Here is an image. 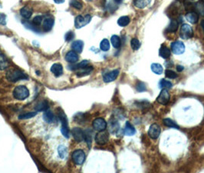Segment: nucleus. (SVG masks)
<instances>
[{
  "label": "nucleus",
  "instance_id": "a18cd8bd",
  "mask_svg": "<svg viewBox=\"0 0 204 173\" xmlns=\"http://www.w3.org/2000/svg\"><path fill=\"white\" fill-rule=\"evenodd\" d=\"M74 34L72 31H69V32H67L65 34V41L67 42H70L74 39Z\"/></svg>",
  "mask_w": 204,
  "mask_h": 173
},
{
  "label": "nucleus",
  "instance_id": "8fccbe9b",
  "mask_svg": "<svg viewBox=\"0 0 204 173\" xmlns=\"http://www.w3.org/2000/svg\"><path fill=\"white\" fill-rule=\"evenodd\" d=\"M114 2L115 3H117V4H121L123 2V0H114Z\"/></svg>",
  "mask_w": 204,
  "mask_h": 173
},
{
  "label": "nucleus",
  "instance_id": "c03bdc74",
  "mask_svg": "<svg viewBox=\"0 0 204 173\" xmlns=\"http://www.w3.org/2000/svg\"><path fill=\"white\" fill-rule=\"evenodd\" d=\"M42 22V16H41V15H37V16H35V18L33 19V20H32V23H33L34 25H35V26H39V25H41Z\"/></svg>",
  "mask_w": 204,
  "mask_h": 173
},
{
  "label": "nucleus",
  "instance_id": "72a5a7b5",
  "mask_svg": "<svg viewBox=\"0 0 204 173\" xmlns=\"http://www.w3.org/2000/svg\"><path fill=\"white\" fill-rule=\"evenodd\" d=\"M91 134H92V132L90 130H87L86 132H85V140L89 148H91V142H92V136H91Z\"/></svg>",
  "mask_w": 204,
  "mask_h": 173
},
{
  "label": "nucleus",
  "instance_id": "b1692460",
  "mask_svg": "<svg viewBox=\"0 0 204 173\" xmlns=\"http://www.w3.org/2000/svg\"><path fill=\"white\" fill-rule=\"evenodd\" d=\"M150 2L151 0H134V4L138 9H144L150 4Z\"/></svg>",
  "mask_w": 204,
  "mask_h": 173
},
{
  "label": "nucleus",
  "instance_id": "473e14b6",
  "mask_svg": "<svg viewBox=\"0 0 204 173\" xmlns=\"http://www.w3.org/2000/svg\"><path fill=\"white\" fill-rule=\"evenodd\" d=\"M100 49L104 52H107L110 49V43L107 39H103L100 43Z\"/></svg>",
  "mask_w": 204,
  "mask_h": 173
},
{
  "label": "nucleus",
  "instance_id": "0eeeda50",
  "mask_svg": "<svg viewBox=\"0 0 204 173\" xmlns=\"http://www.w3.org/2000/svg\"><path fill=\"white\" fill-rule=\"evenodd\" d=\"M109 140V133L105 130L100 131L95 135V142L98 145H105Z\"/></svg>",
  "mask_w": 204,
  "mask_h": 173
},
{
  "label": "nucleus",
  "instance_id": "3c124183",
  "mask_svg": "<svg viewBox=\"0 0 204 173\" xmlns=\"http://www.w3.org/2000/svg\"><path fill=\"white\" fill-rule=\"evenodd\" d=\"M200 25H201V27H202V29H203V32H204V20H203V21L201 22Z\"/></svg>",
  "mask_w": 204,
  "mask_h": 173
},
{
  "label": "nucleus",
  "instance_id": "4468645a",
  "mask_svg": "<svg viewBox=\"0 0 204 173\" xmlns=\"http://www.w3.org/2000/svg\"><path fill=\"white\" fill-rule=\"evenodd\" d=\"M54 19L52 16H49L46 17L44 19L42 24V29L43 30L46 31V32H49L52 29L53 26H54Z\"/></svg>",
  "mask_w": 204,
  "mask_h": 173
},
{
  "label": "nucleus",
  "instance_id": "58836bf2",
  "mask_svg": "<svg viewBox=\"0 0 204 173\" xmlns=\"http://www.w3.org/2000/svg\"><path fill=\"white\" fill-rule=\"evenodd\" d=\"M165 76H166V77L168 78V79H177V78L178 77V75H177L175 72H174L173 70L170 69H166V71H165Z\"/></svg>",
  "mask_w": 204,
  "mask_h": 173
},
{
  "label": "nucleus",
  "instance_id": "c756f323",
  "mask_svg": "<svg viewBox=\"0 0 204 173\" xmlns=\"http://www.w3.org/2000/svg\"><path fill=\"white\" fill-rule=\"evenodd\" d=\"M93 70L92 66H86L83 68H81L80 71L77 73V76L78 77H82V76H87V75H89L91 73V72Z\"/></svg>",
  "mask_w": 204,
  "mask_h": 173
},
{
  "label": "nucleus",
  "instance_id": "79ce46f5",
  "mask_svg": "<svg viewBox=\"0 0 204 173\" xmlns=\"http://www.w3.org/2000/svg\"><path fill=\"white\" fill-rule=\"evenodd\" d=\"M36 115H37L36 112H32V113H26V114L20 115L18 118H19V119H27V118H32V117L35 116Z\"/></svg>",
  "mask_w": 204,
  "mask_h": 173
},
{
  "label": "nucleus",
  "instance_id": "de8ad7c7",
  "mask_svg": "<svg viewBox=\"0 0 204 173\" xmlns=\"http://www.w3.org/2000/svg\"><path fill=\"white\" fill-rule=\"evenodd\" d=\"M177 69L178 72H182L183 69H184V68H183V66H182V65H177Z\"/></svg>",
  "mask_w": 204,
  "mask_h": 173
},
{
  "label": "nucleus",
  "instance_id": "a211bd4d",
  "mask_svg": "<svg viewBox=\"0 0 204 173\" xmlns=\"http://www.w3.org/2000/svg\"><path fill=\"white\" fill-rule=\"evenodd\" d=\"M124 135H127V136H132V135H135V133H136V129L129 122H127L125 125V128H124Z\"/></svg>",
  "mask_w": 204,
  "mask_h": 173
},
{
  "label": "nucleus",
  "instance_id": "6ab92c4d",
  "mask_svg": "<svg viewBox=\"0 0 204 173\" xmlns=\"http://www.w3.org/2000/svg\"><path fill=\"white\" fill-rule=\"evenodd\" d=\"M20 14L23 18L29 19L32 15V9L30 8L29 6H25V7L22 8L20 10Z\"/></svg>",
  "mask_w": 204,
  "mask_h": 173
},
{
  "label": "nucleus",
  "instance_id": "ddd939ff",
  "mask_svg": "<svg viewBox=\"0 0 204 173\" xmlns=\"http://www.w3.org/2000/svg\"><path fill=\"white\" fill-rule=\"evenodd\" d=\"M118 75H119V70L114 69L111 72L106 73L103 76V80L104 82H110L114 81L115 79L118 78Z\"/></svg>",
  "mask_w": 204,
  "mask_h": 173
},
{
  "label": "nucleus",
  "instance_id": "20e7f679",
  "mask_svg": "<svg viewBox=\"0 0 204 173\" xmlns=\"http://www.w3.org/2000/svg\"><path fill=\"white\" fill-rule=\"evenodd\" d=\"M71 158H72V161L75 163L78 166H81L83 164L85 161V153L83 150L82 149H77V150L74 151L71 155Z\"/></svg>",
  "mask_w": 204,
  "mask_h": 173
},
{
  "label": "nucleus",
  "instance_id": "f03ea898",
  "mask_svg": "<svg viewBox=\"0 0 204 173\" xmlns=\"http://www.w3.org/2000/svg\"><path fill=\"white\" fill-rule=\"evenodd\" d=\"M58 115L59 119L62 122V128H61L62 134L65 138H68L69 137V128H68V119H67L66 115L61 109H58Z\"/></svg>",
  "mask_w": 204,
  "mask_h": 173
},
{
  "label": "nucleus",
  "instance_id": "a19ab883",
  "mask_svg": "<svg viewBox=\"0 0 204 173\" xmlns=\"http://www.w3.org/2000/svg\"><path fill=\"white\" fill-rule=\"evenodd\" d=\"M136 89L138 90L139 93H142V92H144L147 90V87H146V85L144 82L139 81V82H138V83H137L136 85Z\"/></svg>",
  "mask_w": 204,
  "mask_h": 173
},
{
  "label": "nucleus",
  "instance_id": "39448f33",
  "mask_svg": "<svg viewBox=\"0 0 204 173\" xmlns=\"http://www.w3.org/2000/svg\"><path fill=\"white\" fill-rule=\"evenodd\" d=\"M91 16L90 15H86L85 16L78 15L74 20V26L76 29H81V28L88 25L91 22Z\"/></svg>",
  "mask_w": 204,
  "mask_h": 173
},
{
  "label": "nucleus",
  "instance_id": "1a4fd4ad",
  "mask_svg": "<svg viewBox=\"0 0 204 173\" xmlns=\"http://www.w3.org/2000/svg\"><path fill=\"white\" fill-rule=\"evenodd\" d=\"M170 99V96L169 92L167 91L166 89H163L160 92V95L157 96V101L159 104L166 105L169 102Z\"/></svg>",
  "mask_w": 204,
  "mask_h": 173
},
{
  "label": "nucleus",
  "instance_id": "393cba45",
  "mask_svg": "<svg viewBox=\"0 0 204 173\" xmlns=\"http://www.w3.org/2000/svg\"><path fill=\"white\" fill-rule=\"evenodd\" d=\"M119 123L115 120H110V123H109V131L111 133H116L118 130H119Z\"/></svg>",
  "mask_w": 204,
  "mask_h": 173
},
{
  "label": "nucleus",
  "instance_id": "7ed1b4c3",
  "mask_svg": "<svg viewBox=\"0 0 204 173\" xmlns=\"http://www.w3.org/2000/svg\"><path fill=\"white\" fill-rule=\"evenodd\" d=\"M13 96L18 100H25L29 96V91L25 85H18L13 90Z\"/></svg>",
  "mask_w": 204,
  "mask_h": 173
},
{
  "label": "nucleus",
  "instance_id": "f704fd0d",
  "mask_svg": "<svg viewBox=\"0 0 204 173\" xmlns=\"http://www.w3.org/2000/svg\"><path fill=\"white\" fill-rule=\"evenodd\" d=\"M58 152L59 156H60L61 159H65L67 155L68 150H67V148L65 146H60L58 147Z\"/></svg>",
  "mask_w": 204,
  "mask_h": 173
},
{
  "label": "nucleus",
  "instance_id": "423d86ee",
  "mask_svg": "<svg viewBox=\"0 0 204 173\" xmlns=\"http://www.w3.org/2000/svg\"><path fill=\"white\" fill-rule=\"evenodd\" d=\"M194 35V32L191 26L188 24H183L180 31V36L183 39H189Z\"/></svg>",
  "mask_w": 204,
  "mask_h": 173
},
{
  "label": "nucleus",
  "instance_id": "ea45409f",
  "mask_svg": "<svg viewBox=\"0 0 204 173\" xmlns=\"http://www.w3.org/2000/svg\"><path fill=\"white\" fill-rule=\"evenodd\" d=\"M195 10L201 15H204V3H196Z\"/></svg>",
  "mask_w": 204,
  "mask_h": 173
},
{
  "label": "nucleus",
  "instance_id": "dca6fc26",
  "mask_svg": "<svg viewBox=\"0 0 204 173\" xmlns=\"http://www.w3.org/2000/svg\"><path fill=\"white\" fill-rule=\"evenodd\" d=\"M78 56L74 51H70L66 54L65 59L69 63H76L78 61Z\"/></svg>",
  "mask_w": 204,
  "mask_h": 173
},
{
  "label": "nucleus",
  "instance_id": "6e6552de",
  "mask_svg": "<svg viewBox=\"0 0 204 173\" xmlns=\"http://www.w3.org/2000/svg\"><path fill=\"white\" fill-rule=\"evenodd\" d=\"M171 51L175 55H181L185 51V46L182 42L176 41L171 43Z\"/></svg>",
  "mask_w": 204,
  "mask_h": 173
},
{
  "label": "nucleus",
  "instance_id": "2eb2a0df",
  "mask_svg": "<svg viewBox=\"0 0 204 173\" xmlns=\"http://www.w3.org/2000/svg\"><path fill=\"white\" fill-rule=\"evenodd\" d=\"M51 72L56 77H59L63 73V67L60 63H54L51 67Z\"/></svg>",
  "mask_w": 204,
  "mask_h": 173
},
{
  "label": "nucleus",
  "instance_id": "5701e85b",
  "mask_svg": "<svg viewBox=\"0 0 204 173\" xmlns=\"http://www.w3.org/2000/svg\"><path fill=\"white\" fill-rule=\"evenodd\" d=\"M159 54H160V56L163 59H168L170 56V50L166 46H162L160 49Z\"/></svg>",
  "mask_w": 204,
  "mask_h": 173
},
{
  "label": "nucleus",
  "instance_id": "c9c22d12",
  "mask_svg": "<svg viewBox=\"0 0 204 173\" xmlns=\"http://www.w3.org/2000/svg\"><path fill=\"white\" fill-rule=\"evenodd\" d=\"M130 46H131L133 50H138L141 47V43H140V41L138 39L134 38L132 39L131 42H130Z\"/></svg>",
  "mask_w": 204,
  "mask_h": 173
},
{
  "label": "nucleus",
  "instance_id": "4be33fe9",
  "mask_svg": "<svg viewBox=\"0 0 204 173\" xmlns=\"http://www.w3.org/2000/svg\"><path fill=\"white\" fill-rule=\"evenodd\" d=\"M179 23L176 19L171 20L169 26L166 28V32H175L178 29Z\"/></svg>",
  "mask_w": 204,
  "mask_h": 173
},
{
  "label": "nucleus",
  "instance_id": "f3484780",
  "mask_svg": "<svg viewBox=\"0 0 204 173\" xmlns=\"http://www.w3.org/2000/svg\"><path fill=\"white\" fill-rule=\"evenodd\" d=\"M186 19L191 24H196L198 22L199 15L196 12H189L186 14Z\"/></svg>",
  "mask_w": 204,
  "mask_h": 173
},
{
  "label": "nucleus",
  "instance_id": "9b49d317",
  "mask_svg": "<svg viewBox=\"0 0 204 173\" xmlns=\"http://www.w3.org/2000/svg\"><path fill=\"white\" fill-rule=\"evenodd\" d=\"M160 135V127L156 123L150 126L148 130V135L153 139H157Z\"/></svg>",
  "mask_w": 204,
  "mask_h": 173
},
{
  "label": "nucleus",
  "instance_id": "a878e982",
  "mask_svg": "<svg viewBox=\"0 0 204 173\" xmlns=\"http://www.w3.org/2000/svg\"><path fill=\"white\" fill-rule=\"evenodd\" d=\"M150 68H151L152 72H153L154 73H155V74L161 75L162 73H163V66H162L160 64L153 63L151 65V66H150Z\"/></svg>",
  "mask_w": 204,
  "mask_h": 173
},
{
  "label": "nucleus",
  "instance_id": "2f4dec72",
  "mask_svg": "<svg viewBox=\"0 0 204 173\" xmlns=\"http://www.w3.org/2000/svg\"><path fill=\"white\" fill-rule=\"evenodd\" d=\"M163 125L170 128H174V129H179V126H177L175 122L173 121L170 118H164L163 120Z\"/></svg>",
  "mask_w": 204,
  "mask_h": 173
},
{
  "label": "nucleus",
  "instance_id": "bb28decb",
  "mask_svg": "<svg viewBox=\"0 0 204 173\" xmlns=\"http://www.w3.org/2000/svg\"><path fill=\"white\" fill-rule=\"evenodd\" d=\"M110 43H111L112 46H113L115 49H118V48H120L121 44V39H120V37L118 36V35H112L111 38H110Z\"/></svg>",
  "mask_w": 204,
  "mask_h": 173
},
{
  "label": "nucleus",
  "instance_id": "37998d69",
  "mask_svg": "<svg viewBox=\"0 0 204 173\" xmlns=\"http://www.w3.org/2000/svg\"><path fill=\"white\" fill-rule=\"evenodd\" d=\"M23 24H24V26H26V28H28L29 29H31V30L34 31V32H38V30L36 29V26L34 25L32 23H29V22H23Z\"/></svg>",
  "mask_w": 204,
  "mask_h": 173
},
{
  "label": "nucleus",
  "instance_id": "49530a36",
  "mask_svg": "<svg viewBox=\"0 0 204 173\" xmlns=\"http://www.w3.org/2000/svg\"><path fill=\"white\" fill-rule=\"evenodd\" d=\"M6 15L2 13H0V25H6Z\"/></svg>",
  "mask_w": 204,
  "mask_h": 173
},
{
  "label": "nucleus",
  "instance_id": "e433bc0d",
  "mask_svg": "<svg viewBox=\"0 0 204 173\" xmlns=\"http://www.w3.org/2000/svg\"><path fill=\"white\" fill-rule=\"evenodd\" d=\"M159 85H160V87L162 89H170L172 87V83H171L170 81L165 80V79H161L159 82Z\"/></svg>",
  "mask_w": 204,
  "mask_h": 173
},
{
  "label": "nucleus",
  "instance_id": "cd10ccee",
  "mask_svg": "<svg viewBox=\"0 0 204 173\" xmlns=\"http://www.w3.org/2000/svg\"><path fill=\"white\" fill-rule=\"evenodd\" d=\"M54 114L51 111H49V110H46V112L43 114V119L48 123H51L54 121Z\"/></svg>",
  "mask_w": 204,
  "mask_h": 173
},
{
  "label": "nucleus",
  "instance_id": "412c9836",
  "mask_svg": "<svg viewBox=\"0 0 204 173\" xmlns=\"http://www.w3.org/2000/svg\"><path fill=\"white\" fill-rule=\"evenodd\" d=\"M49 102L48 101L44 100L40 102L39 103L37 104L36 106L35 107V109L38 112H46V110L49 109Z\"/></svg>",
  "mask_w": 204,
  "mask_h": 173
},
{
  "label": "nucleus",
  "instance_id": "7c9ffc66",
  "mask_svg": "<svg viewBox=\"0 0 204 173\" xmlns=\"http://www.w3.org/2000/svg\"><path fill=\"white\" fill-rule=\"evenodd\" d=\"M130 19L128 16L125 15V16H121V18L118 19V24L120 26H122V27H124V26H127V25L130 23Z\"/></svg>",
  "mask_w": 204,
  "mask_h": 173
},
{
  "label": "nucleus",
  "instance_id": "f8f14e48",
  "mask_svg": "<svg viewBox=\"0 0 204 173\" xmlns=\"http://www.w3.org/2000/svg\"><path fill=\"white\" fill-rule=\"evenodd\" d=\"M71 133L74 139L78 142H81L85 140V132L80 128H74L71 131Z\"/></svg>",
  "mask_w": 204,
  "mask_h": 173
},
{
  "label": "nucleus",
  "instance_id": "9d476101",
  "mask_svg": "<svg viewBox=\"0 0 204 173\" xmlns=\"http://www.w3.org/2000/svg\"><path fill=\"white\" fill-rule=\"evenodd\" d=\"M92 126L94 130L100 132V131L105 130L107 128V122L103 118H97L93 121Z\"/></svg>",
  "mask_w": 204,
  "mask_h": 173
},
{
  "label": "nucleus",
  "instance_id": "c85d7f7f",
  "mask_svg": "<svg viewBox=\"0 0 204 173\" xmlns=\"http://www.w3.org/2000/svg\"><path fill=\"white\" fill-rule=\"evenodd\" d=\"M9 67V62L3 54H0V70H5Z\"/></svg>",
  "mask_w": 204,
  "mask_h": 173
},
{
  "label": "nucleus",
  "instance_id": "4c0bfd02",
  "mask_svg": "<svg viewBox=\"0 0 204 173\" xmlns=\"http://www.w3.org/2000/svg\"><path fill=\"white\" fill-rule=\"evenodd\" d=\"M70 5H71L72 7L78 9V10L79 9H82V7H83V4H82V2L79 1V0H71Z\"/></svg>",
  "mask_w": 204,
  "mask_h": 173
},
{
  "label": "nucleus",
  "instance_id": "603ef678",
  "mask_svg": "<svg viewBox=\"0 0 204 173\" xmlns=\"http://www.w3.org/2000/svg\"><path fill=\"white\" fill-rule=\"evenodd\" d=\"M202 2H203L204 3V0H202Z\"/></svg>",
  "mask_w": 204,
  "mask_h": 173
},
{
  "label": "nucleus",
  "instance_id": "f257e3e1",
  "mask_svg": "<svg viewBox=\"0 0 204 173\" xmlns=\"http://www.w3.org/2000/svg\"><path fill=\"white\" fill-rule=\"evenodd\" d=\"M6 78L9 82H16L20 80H27L29 79V76L19 69H11L6 74Z\"/></svg>",
  "mask_w": 204,
  "mask_h": 173
},
{
  "label": "nucleus",
  "instance_id": "09e8293b",
  "mask_svg": "<svg viewBox=\"0 0 204 173\" xmlns=\"http://www.w3.org/2000/svg\"><path fill=\"white\" fill-rule=\"evenodd\" d=\"M54 2L57 4H61V3H63L65 0H54Z\"/></svg>",
  "mask_w": 204,
  "mask_h": 173
},
{
  "label": "nucleus",
  "instance_id": "aec40b11",
  "mask_svg": "<svg viewBox=\"0 0 204 173\" xmlns=\"http://www.w3.org/2000/svg\"><path fill=\"white\" fill-rule=\"evenodd\" d=\"M71 47H72L73 50L75 52L78 53H81L83 50L84 48V43L82 40H77V41H74V43L71 45Z\"/></svg>",
  "mask_w": 204,
  "mask_h": 173
}]
</instances>
